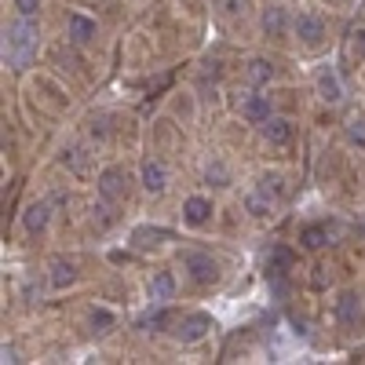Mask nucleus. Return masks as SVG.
I'll list each match as a JSON object with an SVG mask.
<instances>
[{
  "instance_id": "13",
  "label": "nucleus",
  "mask_w": 365,
  "mask_h": 365,
  "mask_svg": "<svg viewBox=\"0 0 365 365\" xmlns=\"http://www.w3.org/2000/svg\"><path fill=\"white\" fill-rule=\"evenodd\" d=\"M48 282H51V289H70V285L77 282V267L66 263V259H55V263H51V274H48Z\"/></svg>"
},
{
  "instance_id": "23",
  "label": "nucleus",
  "mask_w": 365,
  "mask_h": 365,
  "mask_svg": "<svg viewBox=\"0 0 365 365\" xmlns=\"http://www.w3.org/2000/svg\"><path fill=\"white\" fill-rule=\"evenodd\" d=\"M245 205H249V212H252V216H270V208H274V205H270L267 197H259L256 190L245 197Z\"/></svg>"
},
{
  "instance_id": "24",
  "label": "nucleus",
  "mask_w": 365,
  "mask_h": 365,
  "mask_svg": "<svg viewBox=\"0 0 365 365\" xmlns=\"http://www.w3.org/2000/svg\"><path fill=\"white\" fill-rule=\"evenodd\" d=\"M223 15H245L249 11V0H216Z\"/></svg>"
},
{
  "instance_id": "15",
  "label": "nucleus",
  "mask_w": 365,
  "mask_h": 365,
  "mask_svg": "<svg viewBox=\"0 0 365 365\" xmlns=\"http://www.w3.org/2000/svg\"><path fill=\"white\" fill-rule=\"evenodd\" d=\"M172 296H175V278L168 270L154 274V282H150V299H154V303H168Z\"/></svg>"
},
{
  "instance_id": "11",
  "label": "nucleus",
  "mask_w": 365,
  "mask_h": 365,
  "mask_svg": "<svg viewBox=\"0 0 365 365\" xmlns=\"http://www.w3.org/2000/svg\"><path fill=\"white\" fill-rule=\"evenodd\" d=\"M208 329H212V322H208L205 314H190V318H182V325L175 329V336H179L182 344H194V340L205 336Z\"/></svg>"
},
{
  "instance_id": "6",
  "label": "nucleus",
  "mask_w": 365,
  "mask_h": 365,
  "mask_svg": "<svg viewBox=\"0 0 365 365\" xmlns=\"http://www.w3.org/2000/svg\"><path fill=\"white\" fill-rule=\"evenodd\" d=\"M182 220H187L190 227H205L212 220V201L201 197V194L187 197V201H182Z\"/></svg>"
},
{
  "instance_id": "20",
  "label": "nucleus",
  "mask_w": 365,
  "mask_h": 365,
  "mask_svg": "<svg viewBox=\"0 0 365 365\" xmlns=\"http://www.w3.org/2000/svg\"><path fill=\"white\" fill-rule=\"evenodd\" d=\"M274 77V66L267 63V58H252V63H249V81L252 84H267Z\"/></svg>"
},
{
  "instance_id": "12",
  "label": "nucleus",
  "mask_w": 365,
  "mask_h": 365,
  "mask_svg": "<svg viewBox=\"0 0 365 365\" xmlns=\"http://www.w3.org/2000/svg\"><path fill=\"white\" fill-rule=\"evenodd\" d=\"M48 220H51V205H48V201H37V205H29V208L22 212V223H26L29 234H41V230L48 227Z\"/></svg>"
},
{
  "instance_id": "8",
  "label": "nucleus",
  "mask_w": 365,
  "mask_h": 365,
  "mask_svg": "<svg viewBox=\"0 0 365 365\" xmlns=\"http://www.w3.org/2000/svg\"><path fill=\"white\" fill-rule=\"evenodd\" d=\"M66 22H70V41H73L77 48H84V44L96 41V19H88V15L73 11Z\"/></svg>"
},
{
  "instance_id": "18",
  "label": "nucleus",
  "mask_w": 365,
  "mask_h": 365,
  "mask_svg": "<svg viewBox=\"0 0 365 365\" xmlns=\"http://www.w3.org/2000/svg\"><path fill=\"white\" fill-rule=\"evenodd\" d=\"M289 267H292V252L289 249H274L270 252V259H267V274H270V278H282Z\"/></svg>"
},
{
  "instance_id": "19",
  "label": "nucleus",
  "mask_w": 365,
  "mask_h": 365,
  "mask_svg": "<svg viewBox=\"0 0 365 365\" xmlns=\"http://www.w3.org/2000/svg\"><path fill=\"white\" fill-rule=\"evenodd\" d=\"M263 29L270 37H282V29H285V11L282 8H267V15H263Z\"/></svg>"
},
{
  "instance_id": "3",
  "label": "nucleus",
  "mask_w": 365,
  "mask_h": 365,
  "mask_svg": "<svg viewBox=\"0 0 365 365\" xmlns=\"http://www.w3.org/2000/svg\"><path fill=\"white\" fill-rule=\"evenodd\" d=\"M314 84H318V96H322L329 106L344 103V81H340V73L332 70V66H322L318 77H314Z\"/></svg>"
},
{
  "instance_id": "7",
  "label": "nucleus",
  "mask_w": 365,
  "mask_h": 365,
  "mask_svg": "<svg viewBox=\"0 0 365 365\" xmlns=\"http://www.w3.org/2000/svg\"><path fill=\"white\" fill-rule=\"evenodd\" d=\"M292 29H296V37H299L303 44H322V37H325V22H322L318 15H299V19L292 22Z\"/></svg>"
},
{
  "instance_id": "25",
  "label": "nucleus",
  "mask_w": 365,
  "mask_h": 365,
  "mask_svg": "<svg viewBox=\"0 0 365 365\" xmlns=\"http://www.w3.org/2000/svg\"><path fill=\"white\" fill-rule=\"evenodd\" d=\"M113 325V314L110 311H91V329H96V332H106Z\"/></svg>"
},
{
  "instance_id": "4",
  "label": "nucleus",
  "mask_w": 365,
  "mask_h": 365,
  "mask_svg": "<svg viewBox=\"0 0 365 365\" xmlns=\"http://www.w3.org/2000/svg\"><path fill=\"white\" fill-rule=\"evenodd\" d=\"M125 190H128V175L120 172V168H106L99 175V194L106 201H120V197H125Z\"/></svg>"
},
{
  "instance_id": "10",
  "label": "nucleus",
  "mask_w": 365,
  "mask_h": 365,
  "mask_svg": "<svg viewBox=\"0 0 365 365\" xmlns=\"http://www.w3.org/2000/svg\"><path fill=\"white\" fill-rule=\"evenodd\" d=\"M241 117L252 120V125H267V120H270L267 96H245V99H241Z\"/></svg>"
},
{
  "instance_id": "16",
  "label": "nucleus",
  "mask_w": 365,
  "mask_h": 365,
  "mask_svg": "<svg viewBox=\"0 0 365 365\" xmlns=\"http://www.w3.org/2000/svg\"><path fill=\"white\" fill-rule=\"evenodd\" d=\"M263 135H267V143H274V146H285L289 139H292V125L285 117H270L267 125H263Z\"/></svg>"
},
{
  "instance_id": "26",
  "label": "nucleus",
  "mask_w": 365,
  "mask_h": 365,
  "mask_svg": "<svg viewBox=\"0 0 365 365\" xmlns=\"http://www.w3.org/2000/svg\"><path fill=\"white\" fill-rule=\"evenodd\" d=\"M15 11L26 15V19H34V15L41 11V0H15Z\"/></svg>"
},
{
  "instance_id": "21",
  "label": "nucleus",
  "mask_w": 365,
  "mask_h": 365,
  "mask_svg": "<svg viewBox=\"0 0 365 365\" xmlns=\"http://www.w3.org/2000/svg\"><path fill=\"white\" fill-rule=\"evenodd\" d=\"M63 165H70L73 172H84L88 168V154H84L81 146H73V150H66V154H63Z\"/></svg>"
},
{
  "instance_id": "9",
  "label": "nucleus",
  "mask_w": 365,
  "mask_h": 365,
  "mask_svg": "<svg viewBox=\"0 0 365 365\" xmlns=\"http://www.w3.org/2000/svg\"><path fill=\"white\" fill-rule=\"evenodd\" d=\"M361 318V296L358 292H340L336 299V322L340 325H358Z\"/></svg>"
},
{
  "instance_id": "14",
  "label": "nucleus",
  "mask_w": 365,
  "mask_h": 365,
  "mask_svg": "<svg viewBox=\"0 0 365 365\" xmlns=\"http://www.w3.org/2000/svg\"><path fill=\"white\" fill-rule=\"evenodd\" d=\"M256 194L267 197L270 205H274V201H282V197H285V179H282V175H274V172H270V175H259Z\"/></svg>"
},
{
  "instance_id": "17",
  "label": "nucleus",
  "mask_w": 365,
  "mask_h": 365,
  "mask_svg": "<svg viewBox=\"0 0 365 365\" xmlns=\"http://www.w3.org/2000/svg\"><path fill=\"white\" fill-rule=\"evenodd\" d=\"M325 241H329V230H325V227H318V223L299 230V245H303V249H311V252H314V249H322Z\"/></svg>"
},
{
  "instance_id": "1",
  "label": "nucleus",
  "mask_w": 365,
  "mask_h": 365,
  "mask_svg": "<svg viewBox=\"0 0 365 365\" xmlns=\"http://www.w3.org/2000/svg\"><path fill=\"white\" fill-rule=\"evenodd\" d=\"M37 44H41V34H37V22L19 15L8 29H4V63L11 70H26L29 63L37 58Z\"/></svg>"
},
{
  "instance_id": "5",
  "label": "nucleus",
  "mask_w": 365,
  "mask_h": 365,
  "mask_svg": "<svg viewBox=\"0 0 365 365\" xmlns=\"http://www.w3.org/2000/svg\"><path fill=\"white\" fill-rule=\"evenodd\" d=\"M143 190L146 194H165L168 190V168L161 161H143Z\"/></svg>"
},
{
  "instance_id": "2",
  "label": "nucleus",
  "mask_w": 365,
  "mask_h": 365,
  "mask_svg": "<svg viewBox=\"0 0 365 365\" xmlns=\"http://www.w3.org/2000/svg\"><path fill=\"white\" fill-rule=\"evenodd\" d=\"M182 267H187V274L197 282V285H212L220 278V267H216V259L212 256H205V252H187L182 256Z\"/></svg>"
},
{
  "instance_id": "22",
  "label": "nucleus",
  "mask_w": 365,
  "mask_h": 365,
  "mask_svg": "<svg viewBox=\"0 0 365 365\" xmlns=\"http://www.w3.org/2000/svg\"><path fill=\"white\" fill-rule=\"evenodd\" d=\"M347 139L354 146H365V117H351L347 120Z\"/></svg>"
}]
</instances>
